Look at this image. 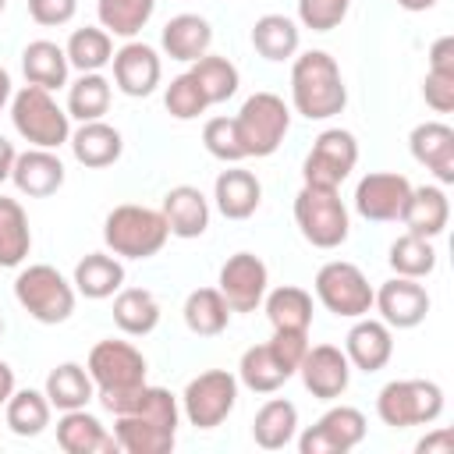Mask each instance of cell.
I'll return each mask as SVG.
<instances>
[{
  "mask_svg": "<svg viewBox=\"0 0 454 454\" xmlns=\"http://www.w3.org/2000/svg\"><path fill=\"white\" fill-rule=\"evenodd\" d=\"M291 103L305 121H330L348 106V85L326 50H305L291 67Z\"/></svg>",
  "mask_w": 454,
  "mask_h": 454,
  "instance_id": "6da1fadb",
  "label": "cell"
},
{
  "mask_svg": "<svg viewBox=\"0 0 454 454\" xmlns=\"http://www.w3.org/2000/svg\"><path fill=\"white\" fill-rule=\"evenodd\" d=\"M85 369H89L92 383L99 387L103 408L114 411V415H121V411L135 401V394L145 387V372H149L145 355H142L135 344L114 340V337H110V340H99V344L89 351Z\"/></svg>",
  "mask_w": 454,
  "mask_h": 454,
  "instance_id": "7a4b0ae2",
  "label": "cell"
},
{
  "mask_svg": "<svg viewBox=\"0 0 454 454\" xmlns=\"http://www.w3.org/2000/svg\"><path fill=\"white\" fill-rule=\"evenodd\" d=\"M170 238V227L160 209L149 206H114L103 220V241L121 259H153Z\"/></svg>",
  "mask_w": 454,
  "mask_h": 454,
  "instance_id": "3957f363",
  "label": "cell"
},
{
  "mask_svg": "<svg viewBox=\"0 0 454 454\" xmlns=\"http://www.w3.org/2000/svg\"><path fill=\"white\" fill-rule=\"evenodd\" d=\"M14 298L35 323H46V326L64 323L74 312V284H67L64 273L50 262L25 266L14 277Z\"/></svg>",
  "mask_w": 454,
  "mask_h": 454,
  "instance_id": "277c9868",
  "label": "cell"
},
{
  "mask_svg": "<svg viewBox=\"0 0 454 454\" xmlns=\"http://www.w3.org/2000/svg\"><path fill=\"white\" fill-rule=\"evenodd\" d=\"M11 121H14V131L35 149H60L71 138L67 110H60L57 99L39 85H25L14 92Z\"/></svg>",
  "mask_w": 454,
  "mask_h": 454,
  "instance_id": "5b68a950",
  "label": "cell"
},
{
  "mask_svg": "<svg viewBox=\"0 0 454 454\" xmlns=\"http://www.w3.org/2000/svg\"><path fill=\"white\" fill-rule=\"evenodd\" d=\"M291 128V110L277 92H255L241 103L234 131L245 156H273Z\"/></svg>",
  "mask_w": 454,
  "mask_h": 454,
  "instance_id": "8992f818",
  "label": "cell"
},
{
  "mask_svg": "<svg viewBox=\"0 0 454 454\" xmlns=\"http://www.w3.org/2000/svg\"><path fill=\"white\" fill-rule=\"evenodd\" d=\"M294 223L301 231V238L316 248H337L351 234V220H348V209H344L337 188L301 184V192L294 195Z\"/></svg>",
  "mask_w": 454,
  "mask_h": 454,
  "instance_id": "52a82bcc",
  "label": "cell"
},
{
  "mask_svg": "<svg viewBox=\"0 0 454 454\" xmlns=\"http://www.w3.org/2000/svg\"><path fill=\"white\" fill-rule=\"evenodd\" d=\"M443 411V390L433 380H390L376 394V415L390 429L429 426Z\"/></svg>",
  "mask_w": 454,
  "mask_h": 454,
  "instance_id": "ba28073f",
  "label": "cell"
},
{
  "mask_svg": "<svg viewBox=\"0 0 454 454\" xmlns=\"http://www.w3.org/2000/svg\"><path fill=\"white\" fill-rule=\"evenodd\" d=\"M316 298L326 305V312L340 319H358L372 312V284L355 262L333 259L323 262L316 273Z\"/></svg>",
  "mask_w": 454,
  "mask_h": 454,
  "instance_id": "9c48e42d",
  "label": "cell"
},
{
  "mask_svg": "<svg viewBox=\"0 0 454 454\" xmlns=\"http://www.w3.org/2000/svg\"><path fill=\"white\" fill-rule=\"evenodd\" d=\"M238 404V376L227 369H209L199 372L184 394H181V411L195 429H216Z\"/></svg>",
  "mask_w": 454,
  "mask_h": 454,
  "instance_id": "30bf717a",
  "label": "cell"
},
{
  "mask_svg": "<svg viewBox=\"0 0 454 454\" xmlns=\"http://www.w3.org/2000/svg\"><path fill=\"white\" fill-rule=\"evenodd\" d=\"M355 163H358L355 135L344 131V128H326L312 142V149H309V156L301 163V177L312 188H340V181L355 170Z\"/></svg>",
  "mask_w": 454,
  "mask_h": 454,
  "instance_id": "8fae6325",
  "label": "cell"
},
{
  "mask_svg": "<svg viewBox=\"0 0 454 454\" xmlns=\"http://www.w3.org/2000/svg\"><path fill=\"white\" fill-rule=\"evenodd\" d=\"M266 262L252 252H234L223 266H220V294L231 305V312H255L266 298Z\"/></svg>",
  "mask_w": 454,
  "mask_h": 454,
  "instance_id": "7c38bea8",
  "label": "cell"
},
{
  "mask_svg": "<svg viewBox=\"0 0 454 454\" xmlns=\"http://www.w3.org/2000/svg\"><path fill=\"white\" fill-rule=\"evenodd\" d=\"M365 440V415L358 408H330L316 426L298 436L301 454H344Z\"/></svg>",
  "mask_w": 454,
  "mask_h": 454,
  "instance_id": "4fadbf2b",
  "label": "cell"
},
{
  "mask_svg": "<svg viewBox=\"0 0 454 454\" xmlns=\"http://www.w3.org/2000/svg\"><path fill=\"white\" fill-rule=\"evenodd\" d=\"M408 195H411V181L404 174L376 170V174H365L358 181V188H355V209L365 220H376V223L401 220Z\"/></svg>",
  "mask_w": 454,
  "mask_h": 454,
  "instance_id": "5bb4252c",
  "label": "cell"
},
{
  "mask_svg": "<svg viewBox=\"0 0 454 454\" xmlns=\"http://www.w3.org/2000/svg\"><path fill=\"white\" fill-rule=\"evenodd\" d=\"M298 372H301L305 390H309L312 397H319V401L340 397V394L348 390V383H351V362H348V355H344L340 348H333V344H316V348H309L305 358H301V365H298Z\"/></svg>",
  "mask_w": 454,
  "mask_h": 454,
  "instance_id": "9a60e30c",
  "label": "cell"
},
{
  "mask_svg": "<svg viewBox=\"0 0 454 454\" xmlns=\"http://www.w3.org/2000/svg\"><path fill=\"white\" fill-rule=\"evenodd\" d=\"M372 305L380 309V316H383L387 326L411 330L429 312V291L419 280H411V277H394L380 291H372Z\"/></svg>",
  "mask_w": 454,
  "mask_h": 454,
  "instance_id": "2e32d148",
  "label": "cell"
},
{
  "mask_svg": "<svg viewBox=\"0 0 454 454\" xmlns=\"http://www.w3.org/2000/svg\"><path fill=\"white\" fill-rule=\"evenodd\" d=\"M160 74H163V64H160V53L149 43H124L114 53V82L124 96L142 99V96L156 92Z\"/></svg>",
  "mask_w": 454,
  "mask_h": 454,
  "instance_id": "e0dca14e",
  "label": "cell"
},
{
  "mask_svg": "<svg viewBox=\"0 0 454 454\" xmlns=\"http://www.w3.org/2000/svg\"><path fill=\"white\" fill-rule=\"evenodd\" d=\"M408 149L440 184H454V128L450 124L443 121L415 124L408 135Z\"/></svg>",
  "mask_w": 454,
  "mask_h": 454,
  "instance_id": "ac0fdd59",
  "label": "cell"
},
{
  "mask_svg": "<svg viewBox=\"0 0 454 454\" xmlns=\"http://www.w3.org/2000/svg\"><path fill=\"white\" fill-rule=\"evenodd\" d=\"M114 440L128 454H170L177 429L153 415L124 411V415H114Z\"/></svg>",
  "mask_w": 454,
  "mask_h": 454,
  "instance_id": "d6986e66",
  "label": "cell"
},
{
  "mask_svg": "<svg viewBox=\"0 0 454 454\" xmlns=\"http://www.w3.org/2000/svg\"><path fill=\"white\" fill-rule=\"evenodd\" d=\"M11 181L21 195L28 199H46L53 195L60 184H64V163L53 149H25L14 156V170H11Z\"/></svg>",
  "mask_w": 454,
  "mask_h": 454,
  "instance_id": "ffe728a7",
  "label": "cell"
},
{
  "mask_svg": "<svg viewBox=\"0 0 454 454\" xmlns=\"http://www.w3.org/2000/svg\"><path fill=\"white\" fill-rule=\"evenodd\" d=\"M344 355H348V362L355 365V369H362V372H380L387 362H390V355H394V333H390V326L383 323V319H365V316H358V323L348 330V337H344Z\"/></svg>",
  "mask_w": 454,
  "mask_h": 454,
  "instance_id": "44dd1931",
  "label": "cell"
},
{
  "mask_svg": "<svg viewBox=\"0 0 454 454\" xmlns=\"http://www.w3.org/2000/svg\"><path fill=\"white\" fill-rule=\"evenodd\" d=\"M57 443L67 450V454H117V440L114 433H106V426L89 415L85 408H74V411H64L60 422H57Z\"/></svg>",
  "mask_w": 454,
  "mask_h": 454,
  "instance_id": "7402d4cb",
  "label": "cell"
},
{
  "mask_svg": "<svg viewBox=\"0 0 454 454\" xmlns=\"http://www.w3.org/2000/svg\"><path fill=\"white\" fill-rule=\"evenodd\" d=\"M163 220L174 238H202L209 227V202L195 184H177L163 195Z\"/></svg>",
  "mask_w": 454,
  "mask_h": 454,
  "instance_id": "603a6c76",
  "label": "cell"
},
{
  "mask_svg": "<svg viewBox=\"0 0 454 454\" xmlns=\"http://www.w3.org/2000/svg\"><path fill=\"white\" fill-rule=\"evenodd\" d=\"M213 199H216V209L227 220H248L259 209V202H262V184H259V177L252 170L231 167V170L216 174Z\"/></svg>",
  "mask_w": 454,
  "mask_h": 454,
  "instance_id": "cb8c5ba5",
  "label": "cell"
},
{
  "mask_svg": "<svg viewBox=\"0 0 454 454\" xmlns=\"http://www.w3.org/2000/svg\"><path fill=\"white\" fill-rule=\"evenodd\" d=\"M67 142H71L74 160H78L82 167H89V170L110 167V163H117L121 153H124L121 131H117L114 124H106V121H85Z\"/></svg>",
  "mask_w": 454,
  "mask_h": 454,
  "instance_id": "d4e9b609",
  "label": "cell"
},
{
  "mask_svg": "<svg viewBox=\"0 0 454 454\" xmlns=\"http://www.w3.org/2000/svg\"><path fill=\"white\" fill-rule=\"evenodd\" d=\"M401 220H404V227H408L411 234H419V238H436V234H443V227H447V220H450L447 192H443L440 184L411 188Z\"/></svg>",
  "mask_w": 454,
  "mask_h": 454,
  "instance_id": "484cf974",
  "label": "cell"
},
{
  "mask_svg": "<svg viewBox=\"0 0 454 454\" xmlns=\"http://www.w3.org/2000/svg\"><path fill=\"white\" fill-rule=\"evenodd\" d=\"M209 43H213V28L202 14H174L163 25V50L170 60L195 64L199 57L209 53Z\"/></svg>",
  "mask_w": 454,
  "mask_h": 454,
  "instance_id": "4316f807",
  "label": "cell"
},
{
  "mask_svg": "<svg viewBox=\"0 0 454 454\" xmlns=\"http://www.w3.org/2000/svg\"><path fill=\"white\" fill-rule=\"evenodd\" d=\"M74 291L92 298V301H103V298H114L124 284V266L121 259L106 255V252H89L85 259H78L74 266Z\"/></svg>",
  "mask_w": 454,
  "mask_h": 454,
  "instance_id": "83f0119b",
  "label": "cell"
},
{
  "mask_svg": "<svg viewBox=\"0 0 454 454\" xmlns=\"http://www.w3.org/2000/svg\"><path fill=\"white\" fill-rule=\"evenodd\" d=\"M67 67L71 64H67L64 46L50 43V39H35V43H28L21 50V71H25L28 85H39L46 92L67 85Z\"/></svg>",
  "mask_w": 454,
  "mask_h": 454,
  "instance_id": "f1b7e54d",
  "label": "cell"
},
{
  "mask_svg": "<svg viewBox=\"0 0 454 454\" xmlns=\"http://www.w3.org/2000/svg\"><path fill=\"white\" fill-rule=\"evenodd\" d=\"M43 394L50 397L53 408L74 411V408H85V404L96 397V383H92V376H89L85 365H78V362H60L57 369H50Z\"/></svg>",
  "mask_w": 454,
  "mask_h": 454,
  "instance_id": "f546056e",
  "label": "cell"
},
{
  "mask_svg": "<svg viewBox=\"0 0 454 454\" xmlns=\"http://www.w3.org/2000/svg\"><path fill=\"white\" fill-rule=\"evenodd\" d=\"M114 323L131 333V337H145L160 326V301L153 291L145 287H121L114 298Z\"/></svg>",
  "mask_w": 454,
  "mask_h": 454,
  "instance_id": "4dcf8cb0",
  "label": "cell"
},
{
  "mask_svg": "<svg viewBox=\"0 0 454 454\" xmlns=\"http://www.w3.org/2000/svg\"><path fill=\"white\" fill-rule=\"evenodd\" d=\"M298 433V408L284 397H273L266 401L259 411H255V422H252V436L262 450H280L294 440Z\"/></svg>",
  "mask_w": 454,
  "mask_h": 454,
  "instance_id": "1f68e13d",
  "label": "cell"
},
{
  "mask_svg": "<svg viewBox=\"0 0 454 454\" xmlns=\"http://www.w3.org/2000/svg\"><path fill=\"white\" fill-rule=\"evenodd\" d=\"M184 326L199 337H216L227 330L231 323V305L223 301V294L216 287H195L184 298Z\"/></svg>",
  "mask_w": 454,
  "mask_h": 454,
  "instance_id": "d6a6232c",
  "label": "cell"
},
{
  "mask_svg": "<svg viewBox=\"0 0 454 454\" xmlns=\"http://www.w3.org/2000/svg\"><path fill=\"white\" fill-rule=\"evenodd\" d=\"M298 43H301V28L284 14H262L252 25V46L266 60H291L298 53Z\"/></svg>",
  "mask_w": 454,
  "mask_h": 454,
  "instance_id": "836d02e7",
  "label": "cell"
},
{
  "mask_svg": "<svg viewBox=\"0 0 454 454\" xmlns=\"http://www.w3.org/2000/svg\"><path fill=\"white\" fill-rule=\"evenodd\" d=\"M266 319L273 330H301L309 333L312 326V294L294 287V284H284L277 291H270L266 298Z\"/></svg>",
  "mask_w": 454,
  "mask_h": 454,
  "instance_id": "e575fe53",
  "label": "cell"
},
{
  "mask_svg": "<svg viewBox=\"0 0 454 454\" xmlns=\"http://www.w3.org/2000/svg\"><path fill=\"white\" fill-rule=\"evenodd\" d=\"M28 248H32V231H28V216L21 202L0 195V266L4 270L21 266Z\"/></svg>",
  "mask_w": 454,
  "mask_h": 454,
  "instance_id": "d590c367",
  "label": "cell"
},
{
  "mask_svg": "<svg viewBox=\"0 0 454 454\" xmlns=\"http://www.w3.org/2000/svg\"><path fill=\"white\" fill-rule=\"evenodd\" d=\"M238 380L255 394H273L291 380V372L277 362L270 344H252L238 362Z\"/></svg>",
  "mask_w": 454,
  "mask_h": 454,
  "instance_id": "8d00e7d4",
  "label": "cell"
},
{
  "mask_svg": "<svg viewBox=\"0 0 454 454\" xmlns=\"http://www.w3.org/2000/svg\"><path fill=\"white\" fill-rule=\"evenodd\" d=\"M50 397L43 390H14L4 404L7 426L14 436H39L50 426Z\"/></svg>",
  "mask_w": 454,
  "mask_h": 454,
  "instance_id": "74e56055",
  "label": "cell"
},
{
  "mask_svg": "<svg viewBox=\"0 0 454 454\" xmlns=\"http://www.w3.org/2000/svg\"><path fill=\"white\" fill-rule=\"evenodd\" d=\"M64 53H67V64L85 74V71H99V67H106L114 60V43H110V32L106 28L85 25V28H74L71 32Z\"/></svg>",
  "mask_w": 454,
  "mask_h": 454,
  "instance_id": "f35d334b",
  "label": "cell"
},
{
  "mask_svg": "<svg viewBox=\"0 0 454 454\" xmlns=\"http://www.w3.org/2000/svg\"><path fill=\"white\" fill-rule=\"evenodd\" d=\"M110 110V82L99 71H85L78 82H71L67 89V117L74 121H103V114Z\"/></svg>",
  "mask_w": 454,
  "mask_h": 454,
  "instance_id": "ab89813d",
  "label": "cell"
},
{
  "mask_svg": "<svg viewBox=\"0 0 454 454\" xmlns=\"http://www.w3.org/2000/svg\"><path fill=\"white\" fill-rule=\"evenodd\" d=\"M188 74L199 82V89H202V96H206V103H209V106H213V103L231 99V96L238 92V85H241L238 67H234L227 57H213V53L199 57V60L192 64V71H188Z\"/></svg>",
  "mask_w": 454,
  "mask_h": 454,
  "instance_id": "60d3db41",
  "label": "cell"
},
{
  "mask_svg": "<svg viewBox=\"0 0 454 454\" xmlns=\"http://www.w3.org/2000/svg\"><path fill=\"white\" fill-rule=\"evenodd\" d=\"M156 11V0H99L96 4V14H99V25L110 32V35H138L149 18Z\"/></svg>",
  "mask_w": 454,
  "mask_h": 454,
  "instance_id": "b9f144b4",
  "label": "cell"
},
{
  "mask_svg": "<svg viewBox=\"0 0 454 454\" xmlns=\"http://www.w3.org/2000/svg\"><path fill=\"white\" fill-rule=\"evenodd\" d=\"M387 262H390V270H394L397 277L419 280V277H429V273L436 270V248L429 245V238H419V234L408 231V234H401V238L390 245Z\"/></svg>",
  "mask_w": 454,
  "mask_h": 454,
  "instance_id": "7bdbcfd3",
  "label": "cell"
},
{
  "mask_svg": "<svg viewBox=\"0 0 454 454\" xmlns=\"http://www.w3.org/2000/svg\"><path fill=\"white\" fill-rule=\"evenodd\" d=\"M163 106H167V114L177 117V121H195L199 114H206L209 103H206L199 82L184 71V74L170 78V85H167V92H163Z\"/></svg>",
  "mask_w": 454,
  "mask_h": 454,
  "instance_id": "ee69618b",
  "label": "cell"
},
{
  "mask_svg": "<svg viewBox=\"0 0 454 454\" xmlns=\"http://www.w3.org/2000/svg\"><path fill=\"white\" fill-rule=\"evenodd\" d=\"M202 145H206L209 156H216L223 163L245 160L241 142H238V131H234V117H209L206 128H202Z\"/></svg>",
  "mask_w": 454,
  "mask_h": 454,
  "instance_id": "f6af8a7d",
  "label": "cell"
},
{
  "mask_svg": "<svg viewBox=\"0 0 454 454\" xmlns=\"http://www.w3.org/2000/svg\"><path fill=\"white\" fill-rule=\"evenodd\" d=\"M351 0H298V21L312 32H330L348 18Z\"/></svg>",
  "mask_w": 454,
  "mask_h": 454,
  "instance_id": "bcb514c9",
  "label": "cell"
},
{
  "mask_svg": "<svg viewBox=\"0 0 454 454\" xmlns=\"http://www.w3.org/2000/svg\"><path fill=\"white\" fill-rule=\"evenodd\" d=\"M266 344L273 348L277 362L294 376L301 358H305V351H309V333H301V330H273V337Z\"/></svg>",
  "mask_w": 454,
  "mask_h": 454,
  "instance_id": "7dc6e473",
  "label": "cell"
},
{
  "mask_svg": "<svg viewBox=\"0 0 454 454\" xmlns=\"http://www.w3.org/2000/svg\"><path fill=\"white\" fill-rule=\"evenodd\" d=\"M422 96L436 114H450L454 110V74L447 71H429L422 82Z\"/></svg>",
  "mask_w": 454,
  "mask_h": 454,
  "instance_id": "c3c4849f",
  "label": "cell"
},
{
  "mask_svg": "<svg viewBox=\"0 0 454 454\" xmlns=\"http://www.w3.org/2000/svg\"><path fill=\"white\" fill-rule=\"evenodd\" d=\"M78 11V0H28V14L35 25H67Z\"/></svg>",
  "mask_w": 454,
  "mask_h": 454,
  "instance_id": "681fc988",
  "label": "cell"
},
{
  "mask_svg": "<svg viewBox=\"0 0 454 454\" xmlns=\"http://www.w3.org/2000/svg\"><path fill=\"white\" fill-rule=\"evenodd\" d=\"M429 71H447L454 74V35H440L429 46Z\"/></svg>",
  "mask_w": 454,
  "mask_h": 454,
  "instance_id": "f907efd6",
  "label": "cell"
},
{
  "mask_svg": "<svg viewBox=\"0 0 454 454\" xmlns=\"http://www.w3.org/2000/svg\"><path fill=\"white\" fill-rule=\"evenodd\" d=\"M415 450H419V454H450V450H454V433H450V429H436V433L422 436Z\"/></svg>",
  "mask_w": 454,
  "mask_h": 454,
  "instance_id": "816d5d0a",
  "label": "cell"
},
{
  "mask_svg": "<svg viewBox=\"0 0 454 454\" xmlns=\"http://www.w3.org/2000/svg\"><path fill=\"white\" fill-rule=\"evenodd\" d=\"M14 156H18V153H14V145L0 135V184L11 177V170H14Z\"/></svg>",
  "mask_w": 454,
  "mask_h": 454,
  "instance_id": "f5cc1de1",
  "label": "cell"
},
{
  "mask_svg": "<svg viewBox=\"0 0 454 454\" xmlns=\"http://www.w3.org/2000/svg\"><path fill=\"white\" fill-rule=\"evenodd\" d=\"M11 394H14V369L0 358V404H7Z\"/></svg>",
  "mask_w": 454,
  "mask_h": 454,
  "instance_id": "db71d44e",
  "label": "cell"
},
{
  "mask_svg": "<svg viewBox=\"0 0 454 454\" xmlns=\"http://www.w3.org/2000/svg\"><path fill=\"white\" fill-rule=\"evenodd\" d=\"M440 0H397V7H404V11H411V14H419V11H429V7H436Z\"/></svg>",
  "mask_w": 454,
  "mask_h": 454,
  "instance_id": "11a10c76",
  "label": "cell"
},
{
  "mask_svg": "<svg viewBox=\"0 0 454 454\" xmlns=\"http://www.w3.org/2000/svg\"><path fill=\"white\" fill-rule=\"evenodd\" d=\"M7 99H11V74L0 67V110L7 106Z\"/></svg>",
  "mask_w": 454,
  "mask_h": 454,
  "instance_id": "9f6ffc18",
  "label": "cell"
},
{
  "mask_svg": "<svg viewBox=\"0 0 454 454\" xmlns=\"http://www.w3.org/2000/svg\"><path fill=\"white\" fill-rule=\"evenodd\" d=\"M4 7H7V0H0V14H4Z\"/></svg>",
  "mask_w": 454,
  "mask_h": 454,
  "instance_id": "6f0895ef",
  "label": "cell"
},
{
  "mask_svg": "<svg viewBox=\"0 0 454 454\" xmlns=\"http://www.w3.org/2000/svg\"><path fill=\"white\" fill-rule=\"evenodd\" d=\"M0 337H4V316H0Z\"/></svg>",
  "mask_w": 454,
  "mask_h": 454,
  "instance_id": "680465c9",
  "label": "cell"
}]
</instances>
